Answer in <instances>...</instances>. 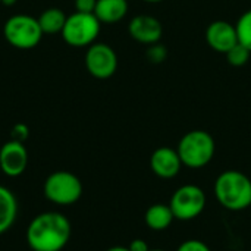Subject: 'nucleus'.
I'll return each instance as SVG.
<instances>
[{
	"instance_id": "24",
	"label": "nucleus",
	"mask_w": 251,
	"mask_h": 251,
	"mask_svg": "<svg viewBox=\"0 0 251 251\" xmlns=\"http://www.w3.org/2000/svg\"><path fill=\"white\" fill-rule=\"evenodd\" d=\"M106 251H129L128 247H122V246H116V247H112V249H109V250Z\"/></svg>"
},
{
	"instance_id": "5",
	"label": "nucleus",
	"mask_w": 251,
	"mask_h": 251,
	"mask_svg": "<svg viewBox=\"0 0 251 251\" xmlns=\"http://www.w3.org/2000/svg\"><path fill=\"white\" fill-rule=\"evenodd\" d=\"M3 35L12 47L29 50L37 47L41 41L43 29L37 18L29 15H13L4 22Z\"/></svg>"
},
{
	"instance_id": "18",
	"label": "nucleus",
	"mask_w": 251,
	"mask_h": 251,
	"mask_svg": "<svg viewBox=\"0 0 251 251\" xmlns=\"http://www.w3.org/2000/svg\"><path fill=\"white\" fill-rule=\"evenodd\" d=\"M251 51L243 46L241 43H237L228 53H226V60L232 65V66H244L249 59H250Z\"/></svg>"
},
{
	"instance_id": "3",
	"label": "nucleus",
	"mask_w": 251,
	"mask_h": 251,
	"mask_svg": "<svg viewBox=\"0 0 251 251\" xmlns=\"http://www.w3.org/2000/svg\"><path fill=\"white\" fill-rule=\"evenodd\" d=\"M176 151L184 166L190 169H200L212 162L216 144L207 131L193 129L179 140Z\"/></svg>"
},
{
	"instance_id": "6",
	"label": "nucleus",
	"mask_w": 251,
	"mask_h": 251,
	"mask_svg": "<svg viewBox=\"0 0 251 251\" xmlns=\"http://www.w3.org/2000/svg\"><path fill=\"white\" fill-rule=\"evenodd\" d=\"M101 22L94 13L75 12L66 18L62 29V38L72 47H90L100 34Z\"/></svg>"
},
{
	"instance_id": "17",
	"label": "nucleus",
	"mask_w": 251,
	"mask_h": 251,
	"mask_svg": "<svg viewBox=\"0 0 251 251\" xmlns=\"http://www.w3.org/2000/svg\"><path fill=\"white\" fill-rule=\"evenodd\" d=\"M238 43L246 46L251 51V9L244 12L235 24Z\"/></svg>"
},
{
	"instance_id": "22",
	"label": "nucleus",
	"mask_w": 251,
	"mask_h": 251,
	"mask_svg": "<svg viewBox=\"0 0 251 251\" xmlns=\"http://www.w3.org/2000/svg\"><path fill=\"white\" fill-rule=\"evenodd\" d=\"M97 0H75V10L81 13H94Z\"/></svg>"
},
{
	"instance_id": "7",
	"label": "nucleus",
	"mask_w": 251,
	"mask_h": 251,
	"mask_svg": "<svg viewBox=\"0 0 251 251\" xmlns=\"http://www.w3.org/2000/svg\"><path fill=\"white\" fill-rule=\"evenodd\" d=\"M206 194L199 185L187 184L175 190L169 206L176 221H193L199 218L206 209Z\"/></svg>"
},
{
	"instance_id": "8",
	"label": "nucleus",
	"mask_w": 251,
	"mask_h": 251,
	"mask_svg": "<svg viewBox=\"0 0 251 251\" xmlns=\"http://www.w3.org/2000/svg\"><path fill=\"white\" fill-rule=\"evenodd\" d=\"M85 68L94 78L107 79L118 69V56L109 44L94 43L85 53Z\"/></svg>"
},
{
	"instance_id": "14",
	"label": "nucleus",
	"mask_w": 251,
	"mask_h": 251,
	"mask_svg": "<svg viewBox=\"0 0 251 251\" xmlns=\"http://www.w3.org/2000/svg\"><path fill=\"white\" fill-rule=\"evenodd\" d=\"M18 216V200L15 197V194L0 185V235L7 232Z\"/></svg>"
},
{
	"instance_id": "20",
	"label": "nucleus",
	"mask_w": 251,
	"mask_h": 251,
	"mask_svg": "<svg viewBox=\"0 0 251 251\" xmlns=\"http://www.w3.org/2000/svg\"><path fill=\"white\" fill-rule=\"evenodd\" d=\"M176 251H212L207 244H204L200 240H187L184 241Z\"/></svg>"
},
{
	"instance_id": "12",
	"label": "nucleus",
	"mask_w": 251,
	"mask_h": 251,
	"mask_svg": "<svg viewBox=\"0 0 251 251\" xmlns=\"http://www.w3.org/2000/svg\"><path fill=\"white\" fill-rule=\"evenodd\" d=\"M182 166L184 165L181 162L178 151L171 147H159L153 151L150 157L151 172L162 179L175 178Z\"/></svg>"
},
{
	"instance_id": "21",
	"label": "nucleus",
	"mask_w": 251,
	"mask_h": 251,
	"mask_svg": "<svg viewBox=\"0 0 251 251\" xmlns=\"http://www.w3.org/2000/svg\"><path fill=\"white\" fill-rule=\"evenodd\" d=\"M12 140L15 141H19V143H24L28 135H29V129L25 124H16L13 128H12Z\"/></svg>"
},
{
	"instance_id": "15",
	"label": "nucleus",
	"mask_w": 251,
	"mask_h": 251,
	"mask_svg": "<svg viewBox=\"0 0 251 251\" xmlns=\"http://www.w3.org/2000/svg\"><path fill=\"white\" fill-rule=\"evenodd\" d=\"M174 221L175 216L172 213V209L169 204L165 203L151 204L144 215V222L151 231H165L172 225Z\"/></svg>"
},
{
	"instance_id": "9",
	"label": "nucleus",
	"mask_w": 251,
	"mask_h": 251,
	"mask_svg": "<svg viewBox=\"0 0 251 251\" xmlns=\"http://www.w3.org/2000/svg\"><path fill=\"white\" fill-rule=\"evenodd\" d=\"M28 165V151L24 143L10 140L0 149V169L6 176H21Z\"/></svg>"
},
{
	"instance_id": "25",
	"label": "nucleus",
	"mask_w": 251,
	"mask_h": 251,
	"mask_svg": "<svg viewBox=\"0 0 251 251\" xmlns=\"http://www.w3.org/2000/svg\"><path fill=\"white\" fill-rule=\"evenodd\" d=\"M0 3L4 6H13L16 3V0H0Z\"/></svg>"
},
{
	"instance_id": "1",
	"label": "nucleus",
	"mask_w": 251,
	"mask_h": 251,
	"mask_svg": "<svg viewBox=\"0 0 251 251\" xmlns=\"http://www.w3.org/2000/svg\"><path fill=\"white\" fill-rule=\"evenodd\" d=\"M69 219L59 212L37 215L26 228V243L32 251H60L71 240Z\"/></svg>"
},
{
	"instance_id": "19",
	"label": "nucleus",
	"mask_w": 251,
	"mask_h": 251,
	"mask_svg": "<svg viewBox=\"0 0 251 251\" xmlns=\"http://www.w3.org/2000/svg\"><path fill=\"white\" fill-rule=\"evenodd\" d=\"M146 56H147L149 62L157 65V63L165 62V59H166V56H168V50H166V47H165L163 44L154 43V44H150V47H149L147 51H146Z\"/></svg>"
},
{
	"instance_id": "2",
	"label": "nucleus",
	"mask_w": 251,
	"mask_h": 251,
	"mask_svg": "<svg viewBox=\"0 0 251 251\" xmlns=\"http://www.w3.org/2000/svg\"><path fill=\"white\" fill-rule=\"evenodd\" d=\"M213 191L221 206L226 210L240 212L251 206V179L240 171L222 172L215 181Z\"/></svg>"
},
{
	"instance_id": "16",
	"label": "nucleus",
	"mask_w": 251,
	"mask_h": 251,
	"mask_svg": "<svg viewBox=\"0 0 251 251\" xmlns=\"http://www.w3.org/2000/svg\"><path fill=\"white\" fill-rule=\"evenodd\" d=\"M66 18L68 16L65 15V12L62 9L49 7V9L43 10V13L37 19L43 29V34H57V32H62Z\"/></svg>"
},
{
	"instance_id": "4",
	"label": "nucleus",
	"mask_w": 251,
	"mask_h": 251,
	"mask_svg": "<svg viewBox=\"0 0 251 251\" xmlns=\"http://www.w3.org/2000/svg\"><path fill=\"white\" fill-rule=\"evenodd\" d=\"M44 197L57 206H71L82 196L81 179L69 171H56L44 181Z\"/></svg>"
},
{
	"instance_id": "27",
	"label": "nucleus",
	"mask_w": 251,
	"mask_h": 251,
	"mask_svg": "<svg viewBox=\"0 0 251 251\" xmlns=\"http://www.w3.org/2000/svg\"><path fill=\"white\" fill-rule=\"evenodd\" d=\"M150 251H165V250H159V249H157V250H151V249H150Z\"/></svg>"
},
{
	"instance_id": "13",
	"label": "nucleus",
	"mask_w": 251,
	"mask_h": 251,
	"mask_svg": "<svg viewBox=\"0 0 251 251\" xmlns=\"http://www.w3.org/2000/svg\"><path fill=\"white\" fill-rule=\"evenodd\" d=\"M128 0H97L94 15L101 24H116L128 13Z\"/></svg>"
},
{
	"instance_id": "23",
	"label": "nucleus",
	"mask_w": 251,
	"mask_h": 251,
	"mask_svg": "<svg viewBox=\"0 0 251 251\" xmlns=\"http://www.w3.org/2000/svg\"><path fill=\"white\" fill-rule=\"evenodd\" d=\"M128 249H129V251H150L149 244H147L144 240H141V238L132 240V241L129 243Z\"/></svg>"
},
{
	"instance_id": "28",
	"label": "nucleus",
	"mask_w": 251,
	"mask_h": 251,
	"mask_svg": "<svg viewBox=\"0 0 251 251\" xmlns=\"http://www.w3.org/2000/svg\"><path fill=\"white\" fill-rule=\"evenodd\" d=\"M250 207H251V206H250Z\"/></svg>"
},
{
	"instance_id": "26",
	"label": "nucleus",
	"mask_w": 251,
	"mask_h": 251,
	"mask_svg": "<svg viewBox=\"0 0 251 251\" xmlns=\"http://www.w3.org/2000/svg\"><path fill=\"white\" fill-rule=\"evenodd\" d=\"M146 3H159V1H162V0H144Z\"/></svg>"
},
{
	"instance_id": "11",
	"label": "nucleus",
	"mask_w": 251,
	"mask_h": 251,
	"mask_svg": "<svg viewBox=\"0 0 251 251\" xmlns=\"http://www.w3.org/2000/svg\"><path fill=\"white\" fill-rule=\"evenodd\" d=\"M206 41L212 50L226 54L237 43V28L226 21H213L206 29Z\"/></svg>"
},
{
	"instance_id": "10",
	"label": "nucleus",
	"mask_w": 251,
	"mask_h": 251,
	"mask_svg": "<svg viewBox=\"0 0 251 251\" xmlns=\"http://www.w3.org/2000/svg\"><path fill=\"white\" fill-rule=\"evenodd\" d=\"M129 35L141 44L159 43L163 34V26L160 21L150 15H137L129 21L128 25Z\"/></svg>"
}]
</instances>
